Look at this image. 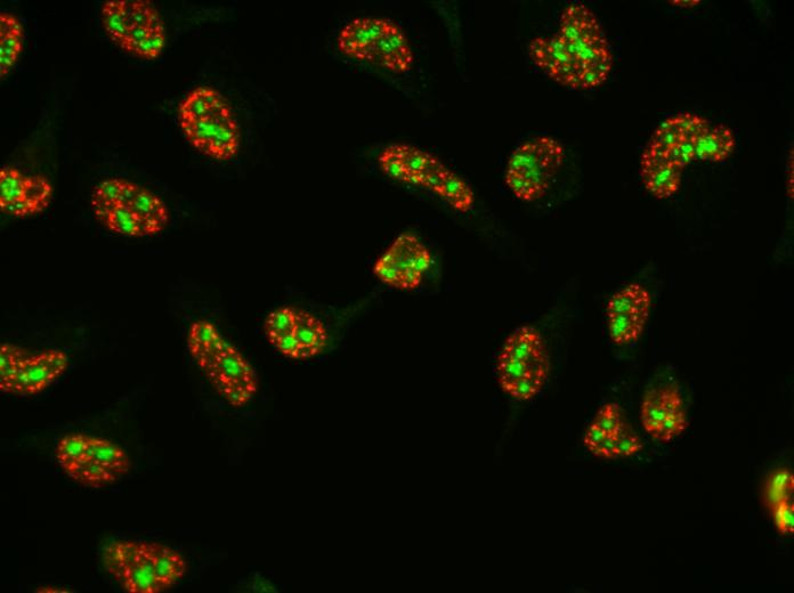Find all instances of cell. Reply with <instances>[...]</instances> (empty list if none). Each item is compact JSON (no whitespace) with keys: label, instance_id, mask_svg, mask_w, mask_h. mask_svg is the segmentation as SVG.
Returning a JSON list of instances; mask_svg holds the SVG:
<instances>
[{"label":"cell","instance_id":"6da1fadb","mask_svg":"<svg viewBox=\"0 0 794 593\" xmlns=\"http://www.w3.org/2000/svg\"><path fill=\"white\" fill-rule=\"evenodd\" d=\"M496 373L502 392L526 402L545 388L550 373V356L544 336L533 326L510 333L497 357Z\"/></svg>","mask_w":794,"mask_h":593},{"label":"cell","instance_id":"7a4b0ae2","mask_svg":"<svg viewBox=\"0 0 794 593\" xmlns=\"http://www.w3.org/2000/svg\"><path fill=\"white\" fill-rule=\"evenodd\" d=\"M337 46L347 58L376 64L397 75L410 71L415 61L407 36L388 19L358 18L348 22L338 34Z\"/></svg>","mask_w":794,"mask_h":593},{"label":"cell","instance_id":"3957f363","mask_svg":"<svg viewBox=\"0 0 794 593\" xmlns=\"http://www.w3.org/2000/svg\"><path fill=\"white\" fill-rule=\"evenodd\" d=\"M564 158L563 145L552 137L534 138L518 146L506 168L505 181L509 190L524 202L544 198Z\"/></svg>","mask_w":794,"mask_h":593},{"label":"cell","instance_id":"277c9868","mask_svg":"<svg viewBox=\"0 0 794 593\" xmlns=\"http://www.w3.org/2000/svg\"><path fill=\"white\" fill-rule=\"evenodd\" d=\"M194 149L208 158L230 161L240 151V127L228 101L222 95L208 108L178 120Z\"/></svg>","mask_w":794,"mask_h":593},{"label":"cell","instance_id":"5b68a950","mask_svg":"<svg viewBox=\"0 0 794 593\" xmlns=\"http://www.w3.org/2000/svg\"><path fill=\"white\" fill-rule=\"evenodd\" d=\"M431 265V251L415 234L403 233L378 258L372 272L388 287L412 291L423 283Z\"/></svg>","mask_w":794,"mask_h":593},{"label":"cell","instance_id":"8992f818","mask_svg":"<svg viewBox=\"0 0 794 593\" xmlns=\"http://www.w3.org/2000/svg\"><path fill=\"white\" fill-rule=\"evenodd\" d=\"M202 371L217 393L236 408L248 404L257 393L258 379L254 368L228 341Z\"/></svg>","mask_w":794,"mask_h":593},{"label":"cell","instance_id":"52a82bcc","mask_svg":"<svg viewBox=\"0 0 794 593\" xmlns=\"http://www.w3.org/2000/svg\"><path fill=\"white\" fill-rule=\"evenodd\" d=\"M709 128L707 119L690 112L678 113L656 129L645 151L684 170L695 159L696 141Z\"/></svg>","mask_w":794,"mask_h":593},{"label":"cell","instance_id":"ba28073f","mask_svg":"<svg viewBox=\"0 0 794 593\" xmlns=\"http://www.w3.org/2000/svg\"><path fill=\"white\" fill-rule=\"evenodd\" d=\"M652 308V296L639 283L628 284L611 297L606 307L607 327L617 346L636 343L643 335Z\"/></svg>","mask_w":794,"mask_h":593},{"label":"cell","instance_id":"9c48e42d","mask_svg":"<svg viewBox=\"0 0 794 593\" xmlns=\"http://www.w3.org/2000/svg\"><path fill=\"white\" fill-rule=\"evenodd\" d=\"M640 419L647 435L661 443H669L688 428L682 393L674 385L652 388L646 392Z\"/></svg>","mask_w":794,"mask_h":593},{"label":"cell","instance_id":"30bf717a","mask_svg":"<svg viewBox=\"0 0 794 593\" xmlns=\"http://www.w3.org/2000/svg\"><path fill=\"white\" fill-rule=\"evenodd\" d=\"M103 558L105 568L127 592H161L145 542H113Z\"/></svg>","mask_w":794,"mask_h":593},{"label":"cell","instance_id":"8fae6325","mask_svg":"<svg viewBox=\"0 0 794 593\" xmlns=\"http://www.w3.org/2000/svg\"><path fill=\"white\" fill-rule=\"evenodd\" d=\"M53 186L43 176H27L12 167L0 169V209L26 218L42 213L52 200Z\"/></svg>","mask_w":794,"mask_h":593},{"label":"cell","instance_id":"7c38bea8","mask_svg":"<svg viewBox=\"0 0 794 593\" xmlns=\"http://www.w3.org/2000/svg\"><path fill=\"white\" fill-rule=\"evenodd\" d=\"M69 368L68 355L59 349L32 354L15 381L14 395H37L51 386Z\"/></svg>","mask_w":794,"mask_h":593},{"label":"cell","instance_id":"4fadbf2b","mask_svg":"<svg viewBox=\"0 0 794 593\" xmlns=\"http://www.w3.org/2000/svg\"><path fill=\"white\" fill-rule=\"evenodd\" d=\"M429 154L416 146L393 144L380 153L378 161L380 168L392 180L419 186Z\"/></svg>","mask_w":794,"mask_h":593},{"label":"cell","instance_id":"5bb4252c","mask_svg":"<svg viewBox=\"0 0 794 593\" xmlns=\"http://www.w3.org/2000/svg\"><path fill=\"white\" fill-rule=\"evenodd\" d=\"M120 205L131 208L139 217L147 237L164 231L168 224L169 213L164 201L140 185L127 182Z\"/></svg>","mask_w":794,"mask_h":593},{"label":"cell","instance_id":"9a60e30c","mask_svg":"<svg viewBox=\"0 0 794 593\" xmlns=\"http://www.w3.org/2000/svg\"><path fill=\"white\" fill-rule=\"evenodd\" d=\"M682 173L683 169L644 151L640 161V176L647 191L656 199L674 197L682 185Z\"/></svg>","mask_w":794,"mask_h":593},{"label":"cell","instance_id":"2e32d148","mask_svg":"<svg viewBox=\"0 0 794 593\" xmlns=\"http://www.w3.org/2000/svg\"><path fill=\"white\" fill-rule=\"evenodd\" d=\"M264 331L267 341L280 354L291 360H297L296 310L294 308L281 307L267 315Z\"/></svg>","mask_w":794,"mask_h":593},{"label":"cell","instance_id":"e0dca14e","mask_svg":"<svg viewBox=\"0 0 794 593\" xmlns=\"http://www.w3.org/2000/svg\"><path fill=\"white\" fill-rule=\"evenodd\" d=\"M295 336L299 361L309 360L321 354L329 339L326 327L317 316L303 310H296Z\"/></svg>","mask_w":794,"mask_h":593},{"label":"cell","instance_id":"ac0fdd59","mask_svg":"<svg viewBox=\"0 0 794 593\" xmlns=\"http://www.w3.org/2000/svg\"><path fill=\"white\" fill-rule=\"evenodd\" d=\"M558 34L573 40L606 38L595 14L583 4H571L564 11Z\"/></svg>","mask_w":794,"mask_h":593},{"label":"cell","instance_id":"d6986e66","mask_svg":"<svg viewBox=\"0 0 794 593\" xmlns=\"http://www.w3.org/2000/svg\"><path fill=\"white\" fill-rule=\"evenodd\" d=\"M148 554L155 568L156 579L161 591L172 588L186 572L184 558L172 548L158 542H145Z\"/></svg>","mask_w":794,"mask_h":593},{"label":"cell","instance_id":"ffe728a7","mask_svg":"<svg viewBox=\"0 0 794 593\" xmlns=\"http://www.w3.org/2000/svg\"><path fill=\"white\" fill-rule=\"evenodd\" d=\"M226 341L214 323L201 320L194 322L189 330L188 348L192 359L202 370L221 351Z\"/></svg>","mask_w":794,"mask_h":593},{"label":"cell","instance_id":"44dd1931","mask_svg":"<svg viewBox=\"0 0 794 593\" xmlns=\"http://www.w3.org/2000/svg\"><path fill=\"white\" fill-rule=\"evenodd\" d=\"M24 30L15 15L0 14V76L8 75L22 51Z\"/></svg>","mask_w":794,"mask_h":593},{"label":"cell","instance_id":"7402d4cb","mask_svg":"<svg viewBox=\"0 0 794 593\" xmlns=\"http://www.w3.org/2000/svg\"><path fill=\"white\" fill-rule=\"evenodd\" d=\"M735 137L724 125L709 128L695 143V159L702 161H725L735 149Z\"/></svg>","mask_w":794,"mask_h":593},{"label":"cell","instance_id":"603a6c76","mask_svg":"<svg viewBox=\"0 0 794 593\" xmlns=\"http://www.w3.org/2000/svg\"><path fill=\"white\" fill-rule=\"evenodd\" d=\"M87 454L118 478L126 475L132 467L127 453L115 443L103 438H89Z\"/></svg>","mask_w":794,"mask_h":593},{"label":"cell","instance_id":"cb8c5ba5","mask_svg":"<svg viewBox=\"0 0 794 593\" xmlns=\"http://www.w3.org/2000/svg\"><path fill=\"white\" fill-rule=\"evenodd\" d=\"M102 23L108 37L118 46H123L131 27L129 2L109 0L102 7Z\"/></svg>","mask_w":794,"mask_h":593},{"label":"cell","instance_id":"d4e9b609","mask_svg":"<svg viewBox=\"0 0 794 593\" xmlns=\"http://www.w3.org/2000/svg\"><path fill=\"white\" fill-rule=\"evenodd\" d=\"M32 354L19 346L3 344L0 346V391L13 394L23 364Z\"/></svg>","mask_w":794,"mask_h":593},{"label":"cell","instance_id":"484cf974","mask_svg":"<svg viewBox=\"0 0 794 593\" xmlns=\"http://www.w3.org/2000/svg\"><path fill=\"white\" fill-rule=\"evenodd\" d=\"M127 182L123 178H110L97 186L92 197V207L99 221L104 222L110 211L120 205Z\"/></svg>","mask_w":794,"mask_h":593},{"label":"cell","instance_id":"4316f807","mask_svg":"<svg viewBox=\"0 0 794 593\" xmlns=\"http://www.w3.org/2000/svg\"><path fill=\"white\" fill-rule=\"evenodd\" d=\"M69 477L74 479L77 483L93 487V489H101L119 479L117 476L110 473L100 465L99 462L86 454L83 460H80L76 466L67 471Z\"/></svg>","mask_w":794,"mask_h":593},{"label":"cell","instance_id":"83f0119b","mask_svg":"<svg viewBox=\"0 0 794 593\" xmlns=\"http://www.w3.org/2000/svg\"><path fill=\"white\" fill-rule=\"evenodd\" d=\"M439 197L447 201L459 213H468L475 202V194L471 186L463 178L453 173L452 170H449L447 177H445Z\"/></svg>","mask_w":794,"mask_h":593},{"label":"cell","instance_id":"f1b7e54d","mask_svg":"<svg viewBox=\"0 0 794 593\" xmlns=\"http://www.w3.org/2000/svg\"><path fill=\"white\" fill-rule=\"evenodd\" d=\"M89 438L91 437L84 434H69L62 437L56 445V460L66 473L86 457Z\"/></svg>","mask_w":794,"mask_h":593},{"label":"cell","instance_id":"f546056e","mask_svg":"<svg viewBox=\"0 0 794 593\" xmlns=\"http://www.w3.org/2000/svg\"><path fill=\"white\" fill-rule=\"evenodd\" d=\"M108 229L129 238L147 237L143 225L134 213L127 206L119 205L112 209L103 222Z\"/></svg>","mask_w":794,"mask_h":593},{"label":"cell","instance_id":"4dcf8cb0","mask_svg":"<svg viewBox=\"0 0 794 593\" xmlns=\"http://www.w3.org/2000/svg\"><path fill=\"white\" fill-rule=\"evenodd\" d=\"M794 476L788 469L775 471L769 477L765 489V502L769 509L783 501H792Z\"/></svg>","mask_w":794,"mask_h":593},{"label":"cell","instance_id":"1f68e13d","mask_svg":"<svg viewBox=\"0 0 794 593\" xmlns=\"http://www.w3.org/2000/svg\"><path fill=\"white\" fill-rule=\"evenodd\" d=\"M166 45V32L164 24L156 28L151 34L137 46L132 53L135 56L145 60L157 59L164 51Z\"/></svg>","mask_w":794,"mask_h":593},{"label":"cell","instance_id":"d6a6232c","mask_svg":"<svg viewBox=\"0 0 794 593\" xmlns=\"http://www.w3.org/2000/svg\"><path fill=\"white\" fill-rule=\"evenodd\" d=\"M777 530L782 535H793L794 533V506L792 501L777 503L771 508Z\"/></svg>","mask_w":794,"mask_h":593},{"label":"cell","instance_id":"836d02e7","mask_svg":"<svg viewBox=\"0 0 794 593\" xmlns=\"http://www.w3.org/2000/svg\"><path fill=\"white\" fill-rule=\"evenodd\" d=\"M670 4L682 7V8H692L701 4L700 0H694V2H690V0H675V2H670Z\"/></svg>","mask_w":794,"mask_h":593},{"label":"cell","instance_id":"e575fe53","mask_svg":"<svg viewBox=\"0 0 794 593\" xmlns=\"http://www.w3.org/2000/svg\"><path fill=\"white\" fill-rule=\"evenodd\" d=\"M35 592H37V593L38 592H42V593H48V592L60 593V592H69V590H64L63 588H54V587H40Z\"/></svg>","mask_w":794,"mask_h":593}]
</instances>
